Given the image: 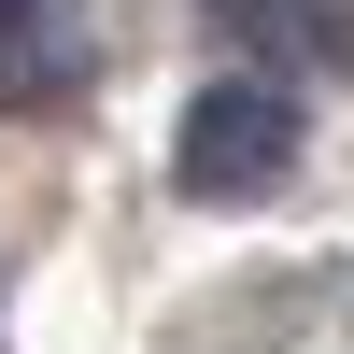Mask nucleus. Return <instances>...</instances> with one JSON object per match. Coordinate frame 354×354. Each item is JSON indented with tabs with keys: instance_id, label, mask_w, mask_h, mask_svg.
Here are the masks:
<instances>
[{
	"instance_id": "2",
	"label": "nucleus",
	"mask_w": 354,
	"mask_h": 354,
	"mask_svg": "<svg viewBox=\"0 0 354 354\" xmlns=\"http://www.w3.org/2000/svg\"><path fill=\"white\" fill-rule=\"evenodd\" d=\"M270 57H354V0H227Z\"/></svg>"
},
{
	"instance_id": "3",
	"label": "nucleus",
	"mask_w": 354,
	"mask_h": 354,
	"mask_svg": "<svg viewBox=\"0 0 354 354\" xmlns=\"http://www.w3.org/2000/svg\"><path fill=\"white\" fill-rule=\"evenodd\" d=\"M28 28H43V0H0V43H28Z\"/></svg>"
},
{
	"instance_id": "1",
	"label": "nucleus",
	"mask_w": 354,
	"mask_h": 354,
	"mask_svg": "<svg viewBox=\"0 0 354 354\" xmlns=\"http://www.w3.org/2000/svg\"><path fill=\"white\" fill-rule=\"evenodd\" d=\"M283 170H298V85L213 71L185 100V128H170V185H185V198H270Z\"/></svg>"
}]
</instances>
